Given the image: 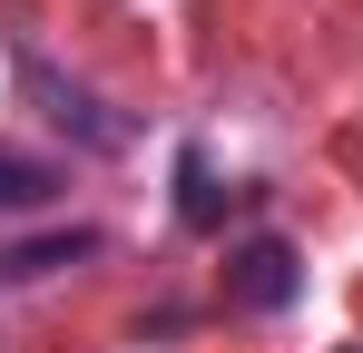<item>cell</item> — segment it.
I'll use <instances>...</instances> for the list:
<instances>
[{
    "label": "cell",
    "instance_id": "6da1fadb",
    "mask_svg": "<svg viewBox=\"0 0 363 353\" xmlns=\"http://www.w3.org/2000/svg\"><path fill=\"white\" fill-rule=\"evenodd\" d=\"M304 294V255L285 245V235H245L236 255H226V304H245V314H285Z\"/></svg>",
    "mask_w": 363,
    "mask_h": 353
},
{
    "label": "cell",
    "instance_id": "7a4b0ae2",
    "mask_svg": "<svg viewBox=\"0 0 363 353\" xmlns=\"http://www.w3.org/2000/svg\"><path fill=\"white\" fill-rule=\"evenodd\" d=\"M20 79H30V89L50 99V118H60V128H79L89 147H128V118H108L99 99H89V89H69V79L50 69V59H20Z\"/></svg>",
    "mask_w": 363,
    "mask_h": 353
},
{
    "label": "cell",
    "instance_id": "3957f363",
    "mask_svg": "<svg viewBox=\"0 0 363 353\" xmlns=\"http://www.w3.org/2000/svg\"><path fill=\"white\" fill-rule=\"evenodd\" d=\"M79 255H99V235L69 226V235H30V245H0V285H30V275H60Z\"/></svg>",
    "mask_w": 363,
    "mask_h": 353
},
{
    "label": "cell",
    "instance_id": "277c9868",
    "mask_svg": "<svg viewBox=\"0 0 363 353\" xmlns=\"http://www.w3.org/2000/svg\"><path fill=\"white\" fill-rule=\"evenodd\" d=\"M60 186H69V176L50 167V157H30V147H0V216H40Z\"/></svg>",
    "mask_w": 363,
    "mask_h": 353
},
{
    "label": "cell",
    "instance_id": "5b68a950",
    "mask_svg": "<svg viewBox=\"0 0 363 353\" xmlns=\"http://www.w3.org/2000/svg\"><path fill=\"white\" fill-rule=\"evenodd\" d=\"M177 216H186V226H216V216H226V196H216V176H206L196 147L177 157Z\"/></svg>",
    "mask_w": 363,
    "mask_h": 353
},
{
    "label": "cell",
    "instance_id": "8992f818",
    "mask_svg": "<svg viewBox=\"0 0 363 353\" xmlns=\"http://www.w3.org/2000/svg\"><path fill=\"white\" fill-rule=\"evenodd\" d=\"M344 353H363V344H344Z\"/></svg>",
    "mask_w": 363,
    "mask_h": 353
}]
</instances>
